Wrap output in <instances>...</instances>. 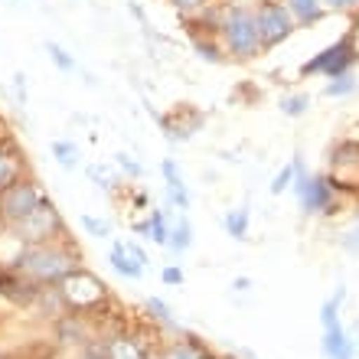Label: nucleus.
Masks as SVG:
<instances>
[{
  "label": "nucleus",
  "instance_id": "39448f33",
  "mask_svg": "<svg viewBox=\"0 0 359 359\" xmlns=\"http://www.w3.org/2000/svg\"><path fill=\"white\" fill-rule=\"evenodd\" d=\"M7 236H13L20 245H46V242H62V238H69V232H66L62 212H59L56 203L46 196L33 216H27L23 222L7 229Z\"/></svg>",
  "mask_w": 359,
  "mask_h": 359
},
{
  "label": "nucleus",
  "instance_id": "393cba45",
  "mask_svg": "<svg viewBox=\"0 0 359 359\" xmlns=\"http://www.w3.org/2000/svg\"><path fill=\"white\" fill-rule=\"evenodd\" d=\"M144 313H147L151 320L163 323V327H170V330H180L177 320H173V313H170V307H167V301H163V297H147V301H144Z\"/></svg>",
  "mask_w": 359,
  "mask_h": 359
},
{
  "label": "nucleus",
  "instance_id": "cd10ccee",
  "mask_svg": "<svg viewBox=\"0 0 359 359\" xmlns=\"http://www.w3.org/2000/svg\"><path fill=\"white\" fill-rule=\"evenodd\" d=\"M46 56L53 59V66H56L59 72H76V59H72V53H66V49L59 46V43H53V39L46 43Z\"/></svg>",
  "mask_w": 359,
  "mask_h": 359
},
{
  "label": "nucleus",
  "instance_id": "f03ea898",
  "mask_svg": "<svg viewBox=\"0 0 359 359\" xmlns=\"http://www.w3.org/2000/svg\"><path fill=\"white\" fill-rule=\"evenodd\" d=\"M222 46H226L229 59L236 62H252L255 56H262V36H258L255 23V7H226L222 10Z\"/></svg>",
  "mask_w": 359,
  "mask_h": 359
},
{
  "label": "nucleus",
  "instance_id": "5701e85b",
  "mask_svg": "<svg viewBox=\"0 0 359 359\" xmlns=\"http://www.w3.org/2000/svg\"><path fill=\"white\" fill-rule=\"evenodd\" d=\"M86 177L92 180L98 189H104V193H118V187H121V177H118L108 163H88Z\"/></svg>",
  "mask_w": 359,
  "mask_h": 359
},
{
  "label": "nucleus",
  "instance_id": "6ab92c4d",
  "mask_svg": "<svg viewBox=\"0 0 359 359\" xmlns=\"http://www.w3.org/2000/svg\"><path fill=\"white\" fill-rule=\"evenodd\" d=\"M49 154H53V161H56L66 173L82 167V151H79V144H72V141H62V137H59V141L49 144Z\"/></svg>",
  "mask_w": 359,
  "mask_h": 359
},
{
  "label": "nucleus",
  "instance_id": "f3484780",
  "mask_svg": "<svg viewBox=\"0 0 359 359\" xmlns=\"http://www.w3.org/2000/svg\"><path fill=\"white\" fill-rule=\"evenodd\" d=\"M284 4H287V10H291L297 29L301 27H317V23L327 17V7H323L320 0H284Z\"/></svg>",
  "mask_w": 359,
  "mask_h": 359
},
{
  "label": "nucleus",
  "instance_id": "72a5a7b5",
  "mask_svg": "<svg viewBox=\"0 0 359 359\" xmlns=\"http://www.w3.org/2000/svg\"><path fill=\"white\" fill-rule=\"evenodd\" d=\"M121 245H124V252H128V255H131V258H134V262H137V265H141V268H147V265H151V255H147V252H144V248L137 245L134 238H121Z\"/></svg>",
  "mask_w": 359,
  "mask_h": 359
},
{
  "label": "nucleus",
  "instance_id": "79ce46f5",
  "mask_svg": "<svg viewBox=\"0 0 359 359\" xmlns=\"http://www.w3.org/2000/svg\"><path fill=\"white\" fill-rule=\"evenodd\" d=\"M356 353H359V346H356Z\"/></svg>",
  "mask_w": 359,
  "mask_h": 359
},
{
  "label": "nucleus",
  "instance_id": "473e14b6",
  "mask_svg": "<svg viewBox=\"0 0 359 359\" xmlns=\"http://www.w3.org/2000/svg\"><path fill=\"white\" fill-rule=\"evenodd\" d=\"M79 226L86 229L88 236H95V238H108V236H111V226H108L104 219H95V216H79Z\"/></svg>",
  "mask_w": 359,
  "mask_h": 359
},
{
  "label": "nucleus",
  "instance_id": "20e7f679",
  "mask_svg": "<svg viewBox=\"0 0 359 359\" xmlns=\"http://www.w3.org/2000/svg\"><path fill=\"white\" fill-rule=\"evenodd\" d=\"M359 62V43H356V27H350L343 33L340 39H333L327 49H320L313 59H307L297 76L301 79H311V76H323L327 82L333 79H343V76H353V69Z\"/></svg>",
  "mask_w": 359,
  "mask_h": 359
},
{
  "label": "nucleus",
  "instance_id": "2f4dec72",
  "mask_svg": "<svg viewBox=\"0 0 359 359\" xmlns=\"http://www.w3.org/2000/svg\"><path fill=\"white\" fill-rule=\"evenodd\" d=\"M167 4H170L173 10H177V13H183V17H196L199 10H206L209 4H216V0H167Z\"/></svg>",
  "mask_w": 359,
  "mask_h": 359
},
{
  "label": "nucleus",
  "instance_id": "c756f323",
  "mask_svg": "<svg viewBox=\"0 0 359 359\" xmlns=\"http://www.w3.org/2000/svg\"><path fill=\"white\" fill-rule=\"evenodd\" d=\"M294 193H297V199H301L304 196V189H307V187H311V177H313V173L311 170H307V167H304V161H301V154H297V157H294Z\"/></svg>",
  "mask_w": 359,
  "mask_h": 359
},
{
  "label": "nucleus",
  "instance_id": "c85d7f7f",
  "mask_svg": "<svg viewBox=\"0 0 359 359\" xmlns=\"http://www.w3.org/2000/svg\"><path fill=\"white\" fill-rule=\"evenodd\" d=\"M114 167L124 173V180H141V177H144V167L134 161L131 154H124V151L114 154Z\"/></svg>",
  "mask_w": 359,
  "mask_h": 359
},
{
  "label": "nucleus",
  "instance_id": "7c9ffc66",
  "mask_svg": "<svg viewBox=\"0 0 359 359\" xmlns=\"http://www.w3.org/2000/svg\"><path fill=\"white\" fill-rule=\"evenodd\" d=\"M294 187V163H287V167H281V170L274 173V180H271V196H281L284 189H291Z\"/></svg>",
  "mask_w": 359,
  "mask_h": 359
},
{
  "label": "nucleus",
  "instance_id": "e433bc0d",
  "mask_svg": "<svg viewBox=\"0 0 359 359\" xmlns=\"http://www.w3.org/2000/svg\"><path fill=\"white\" fill-rule=\"evenodd\" d=\"M13 98H17L20 108L27 104V76H23V72H17V76H13Z\"/></svg>",
  "mask_w": 359,
  "mask_h": 359
},
{
  "label": "nucleus",
  "instance_id": "bb28decb",
  "mask_svg": "<svg viewBox=\"0 0 359 359\" xmlns=\"http://www.w3.org/2000/svg\"><path fill=\"white\" fill-rule=\"evenodd\" d=\"M359 88V79L356 76H343V79H333L323 86V98H346Z\"/></svg>",
  "mask_w": 359,
  "mask_h": 359
},
{
  "label": "nucleus",
  "instance_id": "1a4fd4ad",
  "mask_svg": "<svg viewBox=\"0 0 359 359\" xmlns=\"http://www.w3.org/2000/svg\"><path fill=\"white\" fill-rule=\"evenodd\" d=\"M333 193H337V189H333V183H330V177H311V187L304 189V196L297 199V203H301V212L304 216H330L333 212V206H337V203H333Z\"/></svg>",
  "mask_w": 359,
  "mask_h": 359
},
{
  "label": "nucleus",
  "instance_id": "423d86ee",
  "mask_svg": "<svg viewBox=\"0 0 359 359\" xmlns=\"http://www.w3.org/2000/svg\"><path fill=\"white\" fill-rule=\"evenodd\" d=\"M43 199H46V193H43V187L36 183L33 173L17 180V183H10L7 189H0V229L7 232L27 216H33Z\"/></svg>",
  "mask_w": 359,
  "mask_h": 359
},
{
  "label": "nucleus",
  "instance_id": "ddd939ff",
  "mask_svg": "<svg viewBox=\"0 0 359 359\" xmlns=\"http://www.w3.org/2000/svg\"><path fill=\"white\" fill-rule=\"evenodd\" d=\"M161 177H163V187H167V196H170V206L180 209V212H187L193 199H189V189H187V183H183V173H180L173 157H163Z\"/></svg>",
  "mask_w": 359,
  "mask_h": 359
},
{
  "label": "nucleus",
  "instance_id": "7ed1b4c3",
  "mask_svg": "<svg viewBox=\"0 0 359 359\" xmlns=\"http://www.w3.org/2000/svg\"><path fill=\"white\" fill-rule=\"evenodd\" d=\"M56 287H59V294H62L66 313H82V317H92V313H102L104 307H108V301H111L108 284H104L95 271H88L86 265L76 268L69 278H62Z\"/></svg>",
  "mask_w": 359,
  "mask_h": 359
},
{
  "label": "nucleus",
  "instance_id": "a19ab883",
  "mask_svg": "<svg viewBox=\"0 0 359 359\" xmlns=\"http://www.w3.org/2000/svg\"><path fill=\"white\" fill-rule=\"evenodd\" d=\"M222 7H255V0H219Z\"/></svg>",
  "mask_w": 359,
  "mask_h": 359
},
{
  "label": "nucleus",
  "instance_id": "4c0bfd02",
  "mask_svg": "<svg viewBox=\"0 0 359 359\" xmlns=\"http://www.w3.org/2000/svg\"><path fill=\"white\" fill-rule=\"evenodd\" d=\"M343 248H346L350 255H359V222L343 236Z\"/></svg>",
  "mask_w": 359,
  "mask_h": 359
},
{
  "label": "nucleus",
  "instance_id": "c9c22d12",
  "mask_svg": "<svg viewBox=\"0 0 359 359\" xmlns=\"http://www.w3.org/2000/svg\"><path fill=\"white\" fill-rule=\"evenodd\" d=\"M327 13H350V10L359 7V0H320Z\"/></svg>",
  "mask_w": 359,
  "mask_h": 359
},
{
  "label": "nucleus",
  "instance_id": "58836bf2",
  "mask_svg": "<svg viewBox=\"0 0 359 359\" xmlns=\"http://www.w3.org/2000/svg\"><path fill=\"white\" fill-rule=\"evenodd\" d=\"M131 203H134V206H137V209H151V206H147V203H151V199H147V193H144V189H134Z\"/></svg>",
  "mask_w": 359,
  "mask_h": 359
},
{
  "label": "nucleus",
  "instance_id": "6e6552de",
  "mask_svg": "<svg viewBox=\"0 0 359 359\" xmlns=\"http://www.w3.org/2000/svg\"><path fill=\"white\" fill-rule=\"evenodd\" d=\"M39 291H43V284L29 281L27 274L13 271V268L0 265V297L7 304H13V307H20V311H27V307H33L39 297Z\"/></svg>",
  "mask_w": 359,
  "mask_h": 359
},
{
  "label": "nucleus",
  "instance_id": "ea45409f",
  "mask_svg": "<svg viewBox=\"0 0 359 359\" xmlns=\"http://www.w3.org/2000/svg\"><path fill=\"white\" fill-rule=\"evenodd\" d=\"M248 287H252V281H248V278H236V281H232V291H238V294H245Z\"/></svg>",
  "mask_w": 359,
  "mask_h": 359
},
{
  "label": "nucleus",
  "instance_id": "9b49d317",
  "mask_svg": "<svg viewBox=\"0 0 359 359\" xmlns=\"http://www.w3.org/2000/svg\"><path fill=\"white\" fill-rule=\"evenodd\" d=\"M104 340V359H151V346L137 340L134 333H111Z\"/></svg>",
  "mask_w": 359,
  "mask_h": 359
},
{
  "label": "nucleus",
  "instance_id": "a211bd4d",
  "mask_svg": "<svg viewBox=\"0 0 359 359\" xmlns=\"http://www.w3.org/2000/svg\"><path fill=\"white\" fill-rule=\"evenodd\" d=\"M108 265H111L114 271L121 274V278H128V281H141V278H144V271H147V268H141V265H137V262H134L131 255H128V252H124L121 238H118V242H114V245H111V252H108Z\"/></svg>",
  "mask_w": 359,
  "mask_h": 359
},
{
  "label": "nucleus",
  "instance_id": "dca6fc26",
  "mask_svg": "<svg viewBox=\"0 0 359 359\" xmlns=\"http://www.w3.org/2000/svg\"><path fill=\"white\" fill-rule=\"evenodd\" d=\"M157 359H212L206 343H199L193 333H183V340H173L161 350Z\"/></svg>",
  "mask_w": 359,
  "mask_h": 359
},
{
  "label": "nucleus",
  "instance_id": "f8f14e48",
  "mask_svg": "<svg viewBox=\"0 0 359 359\" xmlns=\"http://www.w3.org/2000/svg\"><path fill=\"white\" fill-rule=\"evenodd\" d=\"M320 353L323 359H356V340L343 330V323H333L320 337Z\"/></svg>",
  "mask_w": 359,
  "mask_h": 359
},
{
  "label": "nucleus",
  "instance_id": "f704fd0d",
  "mask_svg": "<svg viewBox=\"0 0 359 359\" xmlns=\"http://www.w3.org/2000/svg\"><path fill=\"white\" fill-rule=\"evenodd\" d=\"M161 281L170 284V287H180V284L187 281V274H183V268H180V265H167V268L161 271Z\"/></svg>",
  "mask_w": 359,
  "mask_h": 359
},
{
  "label": "nucleus",
  "instance_id": "0eeeda50",
  "mask_svg": "<svg viewBox=\"0 0 359 359\" xmlns=\"http://www.w3.org/2000/svg\"><path fill=\"white\" fill-rule=\"evenodd\" d=\"M255 23H258V36H262V49L265 53L287 43L294 36V29H297L284 0H255Z\"/></svg>",
  "mask_w": 359,
  "mask_h": 359
},
{
  "label": "nucleus",
  "instance_id": "9d476101",
  "mask_svg": "<svg viewBox=\"0 0 359 359\" xmlns=\"http://www.w3.org/2000/svg\"><path fill=\"white\" fill-rule=\"evenodd\" d=\"M29 177V163L27 157H23V151H20L17 144H13V137H0V189H7L10 183H17V180Z\"/></svg>",
  "mask_w": 359,
  "mask_h": 359
},
{
  "label": "nucleus",
  "instance_id": "a878e982",
  "mask_svg": "<svg viewBox=\"0 0 359 359\" xmlns=\"http://www.w3.org/2000/svg\"><path fill=\"white\" fill-rule=\"evenodd\" d=\"M343 297H346V287L340 284L330 301H323V307H320V327H323V330H327V327H333V323H340V304H343Z\"/></svg>",
  "mask_w": 359,
  "mask_h": 359
},
{
  "label": "nucleus",
  "instance_id": "b1692460",
  "mask_svg": "<svg viewBox=\"0 0 359 359\" xmlns=\"http://www.w3.org/2000/svg\"><path fill=\"white\" fill-rule=\"evenodd\" d=\"M278 108H281V114H287V118H304V114L311 111V95L307 92L281 95V98H278Z\"/></svg>",
  "mask_w": 359,
  "mask_h": 359
},
{
  "label": "nucleus",
  "instance_id": "412c9836",
  "mask_svg": "<svg viewBox=\"0 0 359 359\" xmlns=\"http://www.w3.org/2000/svg\"><path fill=\"white\" fill-rule=\"evenodd\" d=\"M222 229H226L236 242H245L248 232H252V212H248V206H238V209H232V212H226Z\"/></svg>",
  "mask_w": 359,
  "mask_h": 359
},
{
  "label": "nucleus",
  "instance_id": "2eb2a0df",
  "mask_svg": "<svg viewBox=\"0 0 359 359\" xmlns=\"http://www.w3.org/2000/svg\"><path fill=\"white\" fill-rule=\"evenodd\" d=\"M170 226H173V222H167L163 209H151V212H147V219L134 222L131 232L137 238H151L154 245H163V248H167V242H170Z\"/></svg>",
  "mask_w": 359,
  "mask_h": 359
},
{
  "label": "nucleus",
  "instance_id": "aec40b11",
  "mask_svg": "<svg viewBox=\"0 0 359 359\" xmlns=\"http://www.w3.org/2000/svg\"><path fill=\"white\" fill-rule=\"evenodd\" d=\"M193 53H196L203 62H212V66H222L229 59V53L219 36H193Z\"/></svg>",
  "mask_w": 359,
  "mask_h": 359
},
{
  "label": "nucleus",
  "instance_id": "4468645a",
  "mask_svg": "<svg viewBox=\"0 0 359 359\" xmlns=\"http://www.w3.org/2000/svg\"><path fill=\"white\" fill-rule=\"evenodd\" d=\"M56 337H59V343L86 346L92 340V323L82 313H62V317H56Z\"/></svg>",
  "mask_w": 359,
  "mask_h": 359
},
{
  "label": "nucleus",
  "instance_id": "4be33fe9",
  "mask_svg": "<svg viewBox=\"0 0 359 359\" xmlns=\"http://www.w3.org/2000/svg\"><path fill=\"white\" fill-rule=\"evenodd\" d=\"M189 245H193V226H189L187 212H180L177 222L170 226V242H167V248H170L173 255H183V252H189Z\"/></svg>",
  "mask_w": 359,
  "mask_h": 359
},
{
  "label": "nucleus",
  "instance_id": "f257e3e1",
  "mask_svg": "<svg viewBox=\"0 0 359 359\" xmlns=\"http://www.w3.org/2000/svg\"><path fill=\"white\" fill-rule=\"evenodd\" d=\"M7 268L27 274L29 281L43 284V287H56L62 278L82 268V252L76 242H46V245H20L17 255L7 258Z\"/></svg>",
  "mask_w": 359,
  "mask_h": 359
}]
</instances>
